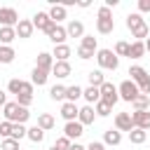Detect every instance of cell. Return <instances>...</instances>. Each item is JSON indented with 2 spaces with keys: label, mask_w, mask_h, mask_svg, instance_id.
I'll return each instance as SVG.
<instances>
[{
  "label": "cell",
  "mask_w": 150,
  "mask_h": 150,
  "mask_svg": "<svg viewBox=\"0 0 150 150\" xmlns=\"http://www.w3.org/2000/svg\"><path fill=\"white\" fill-rule=\"evenodd\" d=\"M96 61H98V66L105 68V70H117V66H120V56H117L112 49H98V52H96Z\"/></svg>",
  "instance_id": "6da1fadb"
},
{
  "label": "cell",
  "mask_w": 150,
  "mask_h": 150,
  "mask_svg": "<svg viewBox=\"0 0 150 150\" xmlns=\"http://www.w3.org/2000/svg\"><path fill=\"white\" fill-rule=\"evenodd\" d=\"M117 91H120V98L122 101H127V103H131L141 91H138V84L136 82H131V80H124V82H120V87H117Z\"/></svg>",
  "instance_id": "7a4b0ae2"
},
{
  "label": "cell",
  "mask_w": 150,
  "mask_h": 150,
  "mask_svg": "<svg viewBox=\"0 0 150 150\" xmlns=\"http://www.w3.org/2000/svg\"><path fill=\"white\" fill-rule=\"evenodd\" d=\"M101 101L108 103L110 108L120 101V91H117V87H115L112 82H103V84H101Z\"/></svg>",
  "instance_id": "3957f363"
},
{
  "label": "cell",
  "mask_w": 150,
  "mask_h": 150,
  "mask_svg": "<svg viewBox=\"0 0 150 150\" xmlns=\"http://www.w3.org/2000/svg\"><path fill=\"white\" fill-rule=\"evenodd\" d=\"M19 21L21 19H19V14H16L14 7H0V26L2 28H16Z\"/></svg>",
  "instance_id": "277c9868"
},
{
  "label": "cell",
  "mask_w": 150,
  "mask_h": 150,
  "mask_svg": "<svg viewBox=\"0 0 150 150\" xmlns=\"http://www.w3.org/2000/svg\"><path fill=\"white\" fill-rule=\"evenodd\" d=\"M47 38L54 42V47H56V45H66V40H68V30H66L63 26L54 23V26L47 30Z\"/></svg>",
  "instance_id": "5b68a950"
},
{
  "label": "cell",
  "mask_w": 150,
  "mask_h": 150,
  "mask_svg": "<svg viewBox=\"0 0 150 150\" xmlns=\"http://www.w3.org/2000/svg\"><path fill=\"white\" fill-rule=\"evenodd\" d=\"M131 122H134L136 129L148 131L150 129V110H134L131 112Z\"/></svg>",
  "instance_id": "8992f818"
},
{
  "label": "cell",
  "mask_w": 150,
  "mask_h": 150,
  "mask_svg": "<svg viewBox=\"0 0 150 150\" xmlns=\"http://www.w3.org/2000/svg\"><path fill=\"white\" fill-rule=\"evenodd\" d=\"M19 110H21V105H19L16 101H7V103L2 105V115H5V120L12 122V124L19 122Z\"/></svg>",
  "instance_id": "52a82bcc"
},
{
  "label": "cell",
  "mask_w": 150,
  "mask_h": 150,
  "mask_svg": "<svg viewBox=\"0 0 150 150\" xmlns=\"http://www.w3.org/2000/svg\"><path fill=\"white\" fill-rule=\"evenodd\" d=\"M82 134H84V127H82L77 120H75V122H66V127H63V136H66V138L77 141Z\"/></svg>",
  "instance_id": "ba28073f"
},
{
  "label": "cell",
  "mask_w": 150,
  "mask_h": 150,
  "mask_svg": "<svg viewBox=\"0 0 150 150\" xmlns=\"http://www.w3.org/2000/svg\"><path fill=\"white\" fill-rule=\"evenodd\" d=\"M129 75H131V82H136L138 87H143L145 82H150V75L143 66H131L129 68Z\"/></svg>",
  "instance_id": "9c48e42d"
},
{
  "label": "cell",
  "mask_w": 150,
  "mask_h": 150,
  "mask_svg": "<svg viewBox=\"0 0 150 150\" xmlns=\"http://www.w3.org/2000/svg\"><path fill=\"white\" fill-rule=\"evenodd\" d=\"M52 26H54V21L49 19V14H47V12H38V14L33 16V28H38V30H45V33H47Z\"/></svg>",
  "instance_id": "30bf717a"
},
{
  "label": "cell",
  "mask_w": 150,
  "mask_h": 150,
  "mask_svg": "<svg viewBox=\"0 0 150 150\" xmlns=\"http://www.w3.org/2000/svg\"><path fill=\"white\" fill-rule=\"evenodd\" d=\"M115 129H117V131H131V129H134L131 112H117V115H115Z\"/></svg>",
  "instance_id": "8fae6325"
},
{
  "label": "cell",
  "mask_w": 150,
  "mask_h": 150,
  "mask_svg": "<svg viewBox=\"0 0 150 150\" xmlns=\"http://www.w3.org/2000/svg\"><path fill=\"white\" fill-rule=\"evenodd\" d=\"M94 120H96L94 105H82L80 112H77V122H80L82 127H87V124H94Z\"/></svg>",
  "instance_id": "7c38bea8"
},
{
  "label": "cell",
  "mask_w": 150,
  "mask_h": 150,
  "mask_svg": "<svg viewBox=\"0 0 150 150\" xmlns=\"http://www.w3.org/2000/svg\"><path fill=\"white\" fill-rule=\"evenodd\" d=\"M35 68L52 73V68H54V56H52L49 52H40V54H38V61H35Z\"/></svg>",
  "instance_id": "4fadbf2b"
},
{
  "label": "cell",
  "mask_w": 150,
  "mask_h": 150,
  "mask_svg": "<svg viewBox=\"0 0 150 150\" xmlns=\"http://www.w3.org/2000/svg\"><path fill=\"white\" fill-rule=\"evenodd\" d=\"M33 21H28V19H21L19 23H16V38L19 40H26V38H30L33 35Z\"/></svg>",
  "instance_id": "5bb4252c"
},
{
  "label": "cell",
  "mask_w": 150,
  "mask_h": 150,
  "mask_svg": "<svg viewBox=\"0 0 150 150\" xmlns=\"http://www.w3.org/2000/svg\"><path fill=\"white\" fill-rule=\"evenodd\" d=\"M70 73H73V68H70L68 61H54V68H52V75H54V77L63 80V77H68Z\"/></svg>",
  "instance_id": "9a60e30c"
},
{
  "label": "cell",
  "mask_w": 150,
  "mask_h": 150,
  "mask_svg": "<svg viewBox=\"0 0 150 150\" xmlns=\"http://www.w3.org/2000/svg\"><path fill=\"white\" fill-rule=\"evenodd\" d=\"M77 112H80V108H77L75 103L63 101V105H61V117H63L66 122H75V120H77Z\"/></svg>",
  "instance_id": "2e32d148"
},
{
  "label": "cell",
  "mask_w": 150,
  "mask_h": 150,
  "mask_svg": "<svg viewBox=\"0 0 150 150\" xmlns=\"http://www.w3.org/2000/svg\"><path fill=\"white\" fill-rule=\"evenodd\" d=\"M82 98L87 101V105H96V103L101 101V89H98V87H87V89L82 91Z\"/></svg>",
  "instance_id": "e0dca14e"
},
{
  "label": "cell",
  "mask_w": 150,
  "mask_h": 150,
  "mask_svg": "<svg viewBox=\"0 0 150 150\" xmlns=\"http://www.w3.org/2000/svg\"><path fill=\"white\" fill-rule=\"evenodd\" d=\"M47 80H49V73L47 70L33 68V73H30V84L33 87H42V84H47Z\"/></svg>",
  "instance_id": "ac0fdd59"
},
{
  "label": "cell",
  "mask_w": 150,
  "mask_h": 150,
  "mask_svg": "<svg viewBox=\"0 0 150 150\" xmlns=\"http://www.w3.org/2000/svg\"><path fill=\"white\" fill-rule=\"evenodd\" d=\"M47 14H49V19H52L54 23H61V21L66 19V7H63V5H56V2H54V5L49 7V12H47Z\"/></svg>",
  "instance_id": "d6986e66"
},
{
  "label": "cell",
  "mask_w": 150,
  "mask_h": 150,
  "mask_svg": "<svg viewBox=\"0 0 150 150\" xmlns=\"http://www.w3.org/2000/svg\"><path fill=\"white\" fill-rule=\"evenodd\" d=\"M66 30H68V38H84V23L82 21H70L68 26H66Z\"/></svg>",
  "instance_id": "ffe728a7"
},
{
  "label": "cell",
  "mask_w": 150,
  "mask_h": 150,
  "mask_svg": "<svg viewBox=\"0 0 150 150\" xmlns=\"http://www.w3.org/2000/svg\"><path fill=\"white\" fill-rule=\"evenodd\" d=\"M122 143V131L117 129H108L103 134V145H120Z\"/></svg>",
  "instance_id": "44dd1931"
},
{
  "label": "cell",
  "mask_w": 150,
  "mask_h": 150,
  "mask_svg": "<svg viewBox=\"0 0 150 150\" xmlns=\"http://www.w3.org/2000/svg\"><path fill=\"white\" fill-rule=\"evenodd\" d=\"M73 54V49L68 47V45H56L54 47V52H52V56H54V61H68V56Z\"/></svg>",
  "instance_id": "7402d4cb"
},
{
  "label": "cell",
  "mask_w": 150,
  "mask_h": 150,
  "mask_svg": "<svg viewBox=\"0 0 150 150\" xmlns=\"http://www.w3.org/2000/svg\"><path fill=\"white\" fill-rule=\"evenodd\" d=\"M54 124H56L54 115H49V112H42V115H38V127H40L42 131H49V129H54Z\"/></svg>",
  "instance_id": "603a6c76"
},
{
  "label": "cell",
  "mask_w": 150,
  "mask_h": 150,
  "mask_svg": "<svg viewBox=\"0 0 150 150\" xmlns=\"http://www.w3.org/2000/svg\"><path fill=\"white\" fill-rule=\"evenodd\" d=\"M96 30L101 35H108V33L115 30V21L112 19H96Z\"/></svg>",
  "instance_id": "cb8c5ba5"
},
{
  "label": "cell",
  "mask_w": 150,
  "mask_h": 150,
  "mask_svg": "<svg viewBox=\"0 0 150 150\" xmlns=\"http://www.w3.org/2000/svg\"><path fill=\"white\" fill-rule=\"evenodd\" d=\"M14 40H16V28H0V45L12 47Z\"/></svg>",
  "instance_id": "d4e9b609"
},
{
  "label": "cell",
  "mask_w": 150,
  "mask_h": 150,
  "mask_svg": "<svg viewBox=\"0 0 150 150\" xmlns=\"http://www.w3.org/2000/svg\"><path fill=\"white\" fill-rule=\"evenodd\" d=\"M145 138H148V131H143V129H131L129 131V141L134 143V145H141V143H145Z\"/></svg>",
  "instance_id": "484cf974"
},
{
  "label": "cell",
  "mask_w": 150,
  "mask_h": 150,
  "mask_svg": "<svg viewBox=\"0 0 150 150\" xmlns=\"http://www.w3.org/2000/svg\"><path fill=\"white\" fill-rule=\"evenodd\" d=\"M143 54H145V42L134 40V42H131V49H129V59H141Z\"/></svg>",
  "instance_id": "4316f807"
},
{
  "label": "cell",
  "mask_w": 150,
  "mask_h": 150,
  "mask_svg": "<svg viewBox=\"0 0 150 150\" xmlns=\"http://www.w3.org/2000/svg\"><path fill=\"white\" fill-rule=\"evenodd\" d=\"M23 84H26L23 80H19V77H12V80L7 82V91H9V94H14V96H19V94L23 91Z\"/></svg>",
  "instance_id": "83f0119b"
},
{
  "label": "cell",
  "mask_w": 150,
  "mask_h": 150,
  "mask_svg": "<svg viewBox=\"0 0 150 150\" xmlns=\"http://www.w3.org/2000/svg\"><path fill=\"white\" fill-rule=\"evenodd\" d=\"M82 91H84V89H82V87H77V84L66 87V101H68V103H75V101L82 96Z\"/></svg>",
  "instance_id": "f1b7e54d"
},
{
  "label": "cell",
  "mask_w": 150,
  "mask_h": 150,
  "mask_svg": "<svg viewBox=\"0 0 150 150\" xmlns=\"http://www.w3.org/2000/svg\"><path fill=\"white\" fill-rule=\"evenodd\" d=\"M14 56H16V52H14L12 47L0 45V63H12V61H14Z\"/></svg>",
  "instance_id": "f546056e"
},
{
  "label": "cell",
  "mask_w": 150,
  "mask_h": 150,
  "mask_svg": "<svg viewBox=\"0 0 150 150\" xmlns=\"http://www.w3.org/2000/svg\"><path fill=\"white\" fill-rule=\"evenodd\" d=\"M143 23H145V21H143V16H141L138 12H134V14L127 16V28H129V30H136V28L143 26Z\"/></svg>",
  "instance_id": "4dcf8cb0"
},
{
  "label": "cell",
  "mask_w": 150,
  "mask_h": 150,
  "mask_svg": "<svg viewBox=\"0 0 150 150\" xmlns=\"http://www.w3.org/2000/svg\"><path fill=\"white\" fill-rule=\"evenodd\" d=\"M87 80H89V87H98V89H101V84L105 82V77H103L101 70H91V73L87 75Z\"/></svg>",
  "instance_id": "1f68e13d"
},
{
  "label": "cell",
  "mask_w": 150,
  "mask_h": 150,
  "mask_svg": "<svg viewBox=\"0 0 150 150\" xmlns=\"http://www.w3.org/2000/svg\"><path fill=\"white\" fill-rule=\"evenodd\" d=\"M49 98L52 101H66V87L63 84H54L49 89Z\"/></svg>",
  "instance_id": "d6a6232c"
},
{
  "label": "cell",
  "mask_w": 150,
  "mask_h": 150,
  "mask_svg": "<svg viewBox=\"0 0 150 150\" xmlns=\"http://www.w3.org/2000/svg\"><path fill=\"white\" fill-rule=\"evenodd\" d=\"M131 105H134V110H148V105H150V96L138 94V96L131 101Z\"/></svg>",
  "instance_id": "836d02e7"
},
{
  "label": "cell",
  "mask_w": 150,
  "mask_h": 150,
  "mask_svg": "<svg viewBox=\"0 0 150 150\" xmlns=\"http://www.w3.org/2000/svg\"><path fill=\"white\" fill-rule=\"evenodd\" d=\"M26 138H28V141H33V143H42V141H45V131L35 124V127H30V129H28V136H26Z\"/></svg>",
  "instance_id": "e575fe53"
},
{
  "label": "cell",
  "mask_w": 150,
  "mask_h": 150,
  "mask_svg": "<svg viewBox=\"0 0 150 150\" xmlns=\"http://www.w3.org/2000/svg\"><path fill=\"white\" fill-rule=\"evenodd\" d=\"M94 112H96V117H108V115L112 112V108H110L108 103H103V101H98V103L94 105Z\"/></svg>",
  "instance_id": "d590c367"
},
{
  "label": "cell",
  "mask_w": 150,
  "mask_h": 150,
  "mask_svg": "<svg viewBox=\"0 0 150 150\" xmlns=\"http://www.w3.org/2000/svg\"><path fill=\"white\" fill-rule=\"evenodd\" d=\"M80 47H84V49H89V52H98V47H96V38H94V35H84L82 42H80Z\"/></svg>",
  "instance_id": "8d00e7d4"
},
{
  "label": "cell",
  "mask_w": 150,
  "mask_h": 150,
  "mask_svg": "<svg viewBox=\"0 0 150 150\" xmlns=\"http://www.w3.org/2000/svg\"><path fill=\"white\" fill-rule=\"evenodd\" d=\"M28 136V129L23 127V124H14L12 127V138L14 141H21V138H26Z\"/></svg>",
  "instance_id": "74e56055"
},
{
  "label": "cell",
  "mask_w": 150,
  "mask_h": 150,
  "mask_svg": "<svg viewBox=\"0 0 150 150\" xmlns=\"http://www.w3.org/2000/svg\"><path fill=\"white\" fill-rule=\"evenodd\" d=\"M129 49H131V45L124 42V40H120V42L115 45V54H117V56H129Z\"/></svg>",
  "instance_id": "f35d334b"
},
{
  "label": "cell",
  "mask_w": 150,
  "mask_h": 150,
  "mask_svg": "<svg viewBox=\"0 0 150 150\" xmlns=\"http://www.w3.org/2000/svg\"><path fill=\"white\" fill-rule=\"evenodd\" d=\"M70 145H73V141H70V138H66V136L56 138V143H54V148H56V150H70Z\"/></svg>",
  "instance_id": "ab89813d"
},
{
  "label": "cell",
  "mask_w": 150,
  "mask_h": 150,
  "mask_svg": "<svg viewBox=\"0 0 150 150\" xmlns=\"http://www.w3.org/2000/svg\"><path fill=\"white\" fill-rule=\"evenodd\" d=\"M12 127H14V124L7 122V120L0 122V136H2V138H12Z\"/></svg>",
  "instance_id": "60d3db41"
},
{
  "label": "cell",
  "mask_w": 150,
  "mask_h": 150,
  "mask_svg": "<svg viewBox=\"0 0 150 150\" xmlns=\"http://www.w3.org/2000/svg\"><path fill=\"white\" fill-rule=\"evenodd\" d=\"M0 150H21V145H19V141H14V138H5L2 145H0Z\"/></svg>",
  "instance_id": "b9f144b4"
},
{
  "label": "cell",
  "mask_w": 150,
  "mask_h": 150,
  "mask_svg": "<svg viewBox=\"0 0 150 150\" xmlns=\"http://www.w3.org/2000/svg\"><path fill=\"white\" fill-rule=\"evenodd\" d=\"M16 103H19L21 108H28V105L33 103V96H30V94H19V96H16Z\"/></svg>",
  "instance_id": "7bdbcfd3"
},
{
  "label": "cell",
  "mask_w": 150,
  "mask_h": 150,
  "mask_svg": "<svg viewBox=\"0 0 150 150\" xmlns=\"http://www.w3.org/2000/svg\"><path fill=\"white\" fill-rule=\"evenodd\" d=\"M77 56H80L82 61H87V59L96 56V52H89V49H84V47H77Z\"/></svg>",
  "instance_id": "ee69618b"
},
{
  "label": "cell",
  "mask_w": 150,
  "mask_h": 150,
  "mask_svg": "<svg viewBox=\"0 0 150 150\" xmlns=\"http://www.w3.org/2000/svg\"><path fill=\"white\" fill-rule=\"evenodd\" d=\"M98 19H112V12H110V7H105V5H103V7L98 9Z\"/></svg>",
  "instance_id": "f6af8a7d"
},
{
  "label": "cell",
  "mask_w": 150,
  "mask_h": 150,
  "mask_svg": "<svg viewBox=\"0 0 150 150\" xmlns=\"http://www.w3.org/2000/svg\"><path fill=\"white\" fill-rule=\"evenodd\" d=\"M141 12H150V0H138V14Z\"/></svg>",
  "instance_id": "bcb514c9"
},
{
  "label": "cell",
  "mask_w": 150,
  "mask_h": 150,
  "mask_svg": "<svg viewBox=\"0 0 150 150\" xmlns=\"http://www.w3.org/2000/svg\"><path fill=\"white\" fill-rule=\"evenodd\" d=\"M87 150H105V145H103L101 141H91V143L87 145Z\"/></svg>",
  "instance_id": "7dc6e473"
},
{
  "label": "cell",
  "mask_w": 150,
  "mask_h": 150,
  "mask_svg": "<svg viewBox=\"0 0 150 150\" xmlns=\"http://www.w3.org/2000/svg\"><path fill=\"white\" fill-rule=\"evenodd\" d=\"M5 103H7V94L0 89V105H5Z\"/></svg>",
  "instance_id": "c3c4849f"
},
{
  "label": "cell",
  "mask_w": 150,
  "mask_h": 150,
  "mask_svg": "<svg viewBox=\"0 0 150 150\" xmlns=\"http://www.w3.org/2000/svg\"><path fill=\"white\" fill-rule=\"evenodd\" d=\"M70 150H87V148H84V145H80V143H73V145H70Z\"/></svg>",
  "instance_id": "681fc988"
},
{
  "label": "cell",
  "mask_w": 150,
  "mask_h": 150,
  "mask_svg": "<svg viewBox=\"0 0 150 150\" xmlns=\"http://www.w3.org/2000/svg\"><path fill=\"white\" fill-rule=\"evenodd\" d=\"M145 52H150V38L145 40Z\"/></svg>",
  "instance_id": "f907efd6"
},
{
  "label": "cell",
  "mask_w": 150,
  "mask_h": 150,
  "mask_svg": "<svg viewBox=\"0 0 150 150\" xmlns=\"http://www.w3.org/2000/svg\"><path fill=\"white\" fill-rule=\"evenodd\" d=\"M49 150H56V148H54V145H52V148H49Z\"/></svg>",
  "instance_id": "816d5d0a"
}]
</instances>
